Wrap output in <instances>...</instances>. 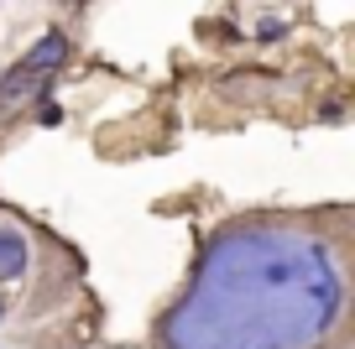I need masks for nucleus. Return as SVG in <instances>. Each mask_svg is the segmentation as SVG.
<instances>
[{
  "instance_id": "1",
  "label": "nucleus",
  "mask_w": 355,
  "mask_h": 349,
  "mask_svg": "<svg viewBox=\"0 0 355 349\" xmlns=\"http://www.w3.org/2000/svg\"><path fill=\"white\" fill-rule=\"evenodd\" d=\"M345 307V266L309 229L245 224L204 251L167 313V349H319Z\"/></svg>"
},
{
  "instance_id": "2",
  "label": "nucleus",
  "mask_w": 355,
  "mask_h": 349,
  "mask_svg": "<svg viewBox=\"0 0 355 349\" xmlns=\"http://www.w3.org/2000/svg\"><path fill=\"white\" fill-rule=\"evenodd\" d=\"M63 57H68L63 32H47L42 42H37L32 53L21 57V68H16V73H6V84H0V99H11V94H32V89L42 84L53 68H63Z\"/></svg>"
},
{
  "instance_id": "3",
  "label": "nucleus",
  "mask_w": 355,
  "mask_h": 349,
  "mask_svg": "<svg viewBox=\"0 0 355 349\" xmlns=\"http://www.w3.org/2000/svg\"><path fill=\"white\" fill-rule=\"evenodd\" d=\"M26 271V240L16 229H0V282H16Z\"/></svg>"
},
{
  "instance_id": "4",
  "label": "nucleus",
  "mask_w": 355,
  "mask_h": 349,
  "mask_svg": "<svg viewBox=\"0 0 355 349\" xmlns=\"http://www.w3.org/2000/svg\"><path fill=\"white\" fill-rule=\"evenodd\" d=\"M0 318H6V307H0Z\"/></svg>"
}]
</instances>
